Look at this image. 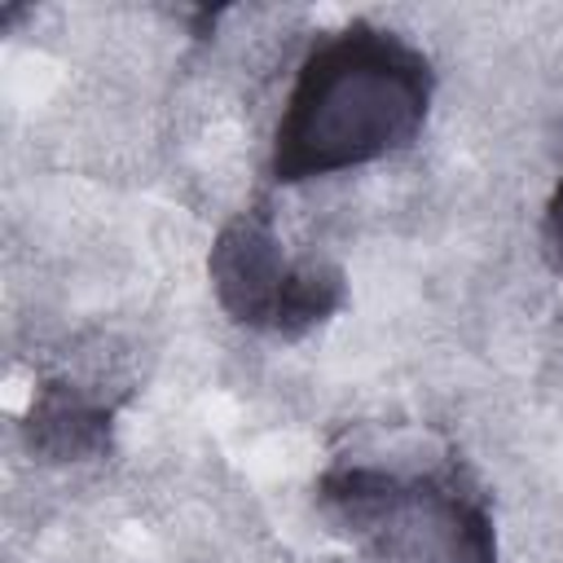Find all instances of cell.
<instances>
[{
    "instance_id": "cell-4",
    "label": "cell",
    "mask_w": 563,
    "mask_h": 563,
    "mask_svg": "<svg viewBox=\"0 0 563 563\" xmlns=\"http://www.w3.org/2000/svg\"><path fill=\"white\" fill-rule=\"evenodd\" d=\"M114 409L75 383H44L26 409V440L44 462H84L110 449Z\"/></svg>"
},
{
    "instance_id": "cell-3",
    "label": "cell",
    "mask_w": 563,
    "mask_h": 563,
    "mask_svg": "<svg viewBox=\"0 0 563 563\" xmlns=\"http://www.w3.org/2000/svg\"><path fill=\"white\" fill-rule=\"evenodd\" d=\"M211 290L220 308L264 334L299 339L330 321L347 299V277L330 260H286L264 202L238 211L211 242L207 255Z\"/></svg>"
},
{
    "instance_id": "cell-1",
    "label": "cell",
    "mask_w": 563,
    "mask_h": 563,
    "mask_svg": "<svg viewBox=\"0 0 563 563\" xmlns=\"http://www.w3.org/2000/svg\"><path fill=\"white\" fill-rule=\"evenodd\" d=\"M435 70L400 31L365 18L321 35L299 62L273 132V180L299 185L378 163L418 141Z\"/></svg>"
},
{
    "instance_id": "cell-5",
    "label": "cell",
    "mask_w": 563,
    "mask_h": 563,
    "mask_svg": "<svg viewBox=\"0 0 563 563\" xmlns=\"http://www.w3.org/2000/svg\"><path fill=\"white\" fill-rule=\"evenodd\" d=\"M545 251H550V264L563 273V176L545 202Z\"/></svg>"
},
{
    "instance_id": "cell-2",
    "label": "cell",
    "mask_w": 563,
    "mask_h": 563,
    "mask_svg": "<svg viewBox=\"0 0 563 563\" xmlns=\"http://www.w3.org/2000/svg\"><path fill=\"white\" fill-rule=\"evenodd\" d=\"M317 501L378 563H497L488 497L453 462L422 471L334 462L317 479Z\"/></svg>"
}]
</instances>
